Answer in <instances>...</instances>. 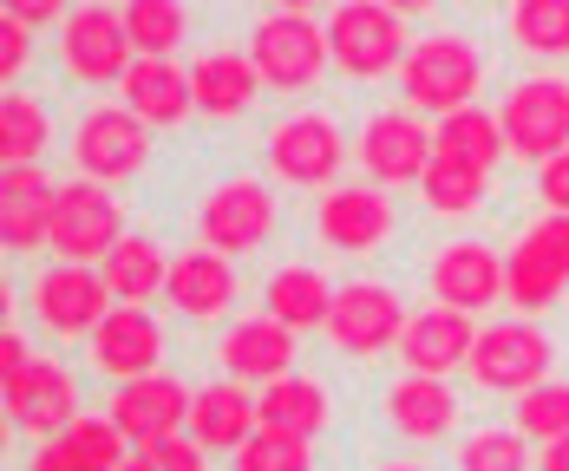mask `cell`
Returning a JSON list of instances; mask_svg holds the SVG:
<instances>
[{
	"instance_id": "obj_24",
	"label": "cell",
	"mask_w": 569,
	"mask_h": 471,
	"mask_svg": "<svg viewBox=\"0 0 569 471\" xmlns=\"http://www.w3.org/2000/svg\"><path fill=\"white\" fill-rule=\"evenodd\" d=\"M118 106L138 112L151 131H177L197 118V92H190V59H138L118 86Z\"/></svg>"
},
{
	"instance_id": "obj_41",
	"label": "cell",
	"mask_w": 569,
	"mask_h": 471,
	"mask_svg": "<svg viewBox=\"0 0 569 471\" xmlns=\"http://www.w3.org/2000/svg\"><path fill=\"white\" fill-rule=\"evenodd\" d=\"M530 183H537L543 217H569V151H563V158H550V164H537Z\"/></svg>"
},
{
	"instance_id": "obj_40",
	"label": "cell",
	"mask_w": 569,
	"mask_h": 471,
	"mask_svg": "<svg viewBox=\"0 0 569 471\" xmlns=\"http://www.w3.org/2000/svg\"><path fill=\"white\" fill-rule=\"evenodd\" d=\"M138 465L144 471H210V452H203L190 432H177V439H164V445H144Z\"/></svg>"
},
{
	"instance_id": "obj_19",
	"label": "cell",
	"mask_w": 569,
	"mask_h": 471,
	"mask_svg": "<svg viewBox=\"0 0 569 471\" xmlns=\"http://www.w3.org/2000/svg\"><path fill=\"white\" fill-rule=\"evenodd\" d=\"M380 419L399 445L426 452V445H446L458 439V419H465V400H458L452 380H426V373H399L393 387L380 393Z\"/></svg>"
},
{
	"instance_id": "obj_29",
	"label": "cell",
	"mask_w": 569,
	"mask_h": 471,
	"mask_svg": "<svg viewBox=\"0 0 569 471\" xmlns=\"http://www.w3.org/2000/svg\"><path fill=\"white\" fill-rule=\"evenodd\" d=\"M569 294V275L530 242V236L517 230V242L505 249V301L517 308V321H537V314H550L557 301Z\"/></svg>"
},
{
	"instance_id": "obj_4",
	"label": "cell",
	"mask_w": 569,
	"mask_h": 471,
	"mask_svg": "<svg viewBox=\"0 0 569 471\" xmlns=\"http://www.w3.org/2000/svg\"><path fill=\"white\" fill-rule=\"evenodd\" d=\"M347 158H353V144H347L341 118L321 112V106H295L262 131V164L288 190H321L328 197Z\"/></svg>"
},
{
	"instance_id": "obj_12",
	"label": "cell",
	"mask_w": 569,
	"mask_h": 471,
	"mask_svg": "<svg viewBox=\"0 0 569 471\" xmlns=\"http://www.w3.org/2000/svg\"><path fill=\"white\" fill-rule=\"evenodd\" d=\"M412 308L399 301L393 282H373V275H353L335 294V314H328V348L347 353V360H380V353H399V334H406Z\"/></svg>"
},
{
	"instance_id": "obj_26",
	"label": "cell",
	"mask_w": 569,
	"mask_h": 471,
	"mask_svg": "<svg viewBox=\"0 0 569 471\" xmlns=\"http://www.w3.org/2000/svg\"><path fill=\"white\" fill-rule=\"evenodd\" d=\"M335 294H341V282H328V269H315V262H282V269H269V282H262V314H276L288 334H328Z\"/></svg>"
},
{
	"instance_id": "obj_25",
	"label": "cell",
	"mask_w": 569,
	"mask_h": 471,
	"mask_svg": "<svg viewBox=\"0 0 569 471\" xmlns=\"http://www.w3.org/2000/svg\"><path fill=\"white\" fill-rule=\"evenodd\" d=\"M262 432V407H256V387L242 380H203L197 400H190V439L203 452H242L249 439Z\"/></svg>"
},
{
	"instance_id": "obj_48",
	"label": "cell",
	"mask_w": 569,
	"mask_h": 471,
	"mask_svg": "<svg viewBox=\"0 0 569 471\" xmlns=\"http://www.w3.org/2000/svg\"><path fill=\"white\" fill-rule=\"evenodd\" d=\"M537 471H569V439L543 445V452H537Z\"/></svg>"
},
{
	"instance_id": "obj_5",
	"label": "cell",
	"mask_w": 569,
	"mask_h": 471,
	"mask_svg": "<svg viewBox=\"0 0 569 471\" xmlns=\"http://www.w3.org/2000/svg\"><path fill=\"white\" fill-rule=\"evenodd\" d=\"M151 144H158V131L144 124L138 112H124V106H86L79 124H72V138H66V158H72V177H86V183H131V177L151 164Z\"/></svg>"
},
{
	"instance_id": "obj_13",
	"label": "cell",
	"mask_w": 569,
	"mask_h": 471,
	"mask_svg": "<svg viewBox=\"0 0 569 471\" xmlns=\"http://www.w3.org/2000/svg\"><path fill=\"white\" fill-rule=\"evenodd\" d=\"M432 151H439V138L426 131V118L406 112V106H380V112L360 118V131H353V164L380 190L419 183L426 164H432Z\"/></svg>"
},
{
	"instance_id": "obj_3",
	"label": "cell",
	"mask_w": 569,
	"mask_h": 471,
	"mask_svg": "<svg viewBox=\"0 0 569 471\" xmlns=\"http://www.w3.org/2000/svg\"><path fill=\"white\" fill-rule=\"evenodd\" d=\"M412 20L393 0H341L328 7V53H335V72L353 79V86H380V79H399V66L412 53Z\"/></svg>"
},
{
	"instance_id": "obj_38",
	"label": "cell",
	"mask_w": 569,
	"mask_h": 471,
	"mask_svg": "<svg viewBox=\"0 0 569 471\" xmlns=\"http://www.w3.org/2000/svg\"><path fill=\"white\" fill-rule=\"evenodd\" d=\"M66 445H72L92 471H118V465H131V459H138V452H131V439H124V425H118L112 412H79V419H72V432H66Z\"/></svg>"
},
{
	"instance_id": "obj_27",
	"label": "cell",
	"mask_w": 569,
	"mask_h": 471,
	"mask_svg": "<svg viewBox=\"0 0 569 471\" xmlns=\"http://www.w3.org/2000/svg\"><path fill=\"white\" fill-rule=\"evenodd\" d=\"M256 407H262V432H288V439H308V445L335 425V393L315 373H288L276 387H262Z\"/></svg>"
},
{
	"instance_id": "obj_39",
	"label": "cell",
	"mask_w": 569,
	"mask_h": 471,
	"mask_svg": "<svg viewBox=\"0 0 569 471\" xmlns=\"http://www.w3.org/2000/svg\"><path fill=\"white\" fill-rule=\"evenodd\" d=\"M229 471H315V445L308 439H288V432H256Z\"/></svg>"
},
{
	"instance_id": "obj_31",
	"label": "cell",
	"mask_w": 569,
	"mask_h": 471,
	"mask_svg": "<svg viewBox=\"0 0 569 471\" xmlns=\"http://www.w3.org/2000/svg\"><path fill=\"white\" fill-rule=\"evenodd\" d=\"M47 144H53V112H47V99L7 92V99H0V171L47 164Z\"/></svg>"
},
{
	"instance_id": "obj_2",
	"label": "cell",
	"mask_w": 569,
	"mask_h": 471,
	"mask_svg": "<svg viewBox=\"0 0 569 471\" xmlns=\"http://www.w3.org/2000/svg\"><path fill=\"white\" fill-rule=\"evenodd\" d=\"M242 47H249V59H256L262 86H269V92H282V99L315 92V86L335 72V53H328V20H315V7H308V0H288V7L256 13Z\"/></svg>"
},
{
	"instance_id": "obj_6",
	"label": "cell",
	"mask_w": 569,
	"mask_h": 471,
	"mask_svg": "<svg viewBox=\"0 0 569 471\" xmlns=\"http://www.w3.org/2000/svg\"><path fill=\"white\" fill-rule=\"evenodd\" d=\"M550 367H557V341L543 334V321H491V328H478V348H471L465 380L478 393H498V400L517 407L523 393H537L543 380H557Z\"/></svg>"
},
{
	"instance_id": "obj_20",
	"label": "cell",
	"mask_w": 569,
	"mask_h": 471,
	"mask_svg": "<svg viewBox=\"0 0 569 471\" xmlns=\"http://www.w3.org/2000/svg\"><path fill=\"white\" fill-rule=\"evenodd\" d=\"M7 419H13V432H27L33 445L66 439L72 419H79V380H72V367L53 360V353H40V360L7 387Z\"/></svg>"
},
{
	"instance_id": "obj_30",
	"label": "cell",
	"mask_w": 569,
	"mask_h": 471,
	"mask_svg": "<svg viewBox=\"0 0 569 471\" xmlns=\"http://www.w3.org/2000/svg\"><path fill=\"white\" fill-rule=\"evenodd\" d=\"M419 197H426V210H432L439 223H465V217H478V210L491 203V171L465 164L452 151H432V164L419 177Z\"/></svg>"
},
{
	"instance_id": "obj_7",
	"label": "cell",
	"mask_w": 569,
	"mask_h": 471,
	"mask_svg": "<svg viewBox=\"0 0 569 471\" xmlns=\"http://www.w3.org/2000/svg\"><path fill=\"white\" fill-rule=\"evenodd\" d=\"M498 124L517 164H550L569 151V72H523L498 99Z\"/></svg>"
},
{
	"instance_id": "obj_50",
	"label": "cell",
	"mask_w": 569,
	"mask_h": 471,
	"mask_svg": "<svg viewBox=\"0 0 569 471\" xmlns=\"http://www.w3.org/2000/svg\"><path fill=\"white\" fill-rule=\"evenodd\" d=\"M118 471H144V465H138V459H131V465H118Z\"/></svg>"
},
{
	"instance_id": "obj_16",
	"label": "cell",
	"mask_w": 569,
	"mask_h": 471,
	"mask_svg": "<svg viewBox=\"0 0 569 471\" xmlns=\"http://www.w3.org/2000/svg\"><path fill=\"white\" fill-rule=\"evenodd\" d=\"M399 236V210L380 183H335L315 203V242L341 255H373Z\"/></svg>"
},
{
	"instance_id": "obj_43",
	"label": "cell",
	"mask_w": 569,
	"mask_h": 471,
	"mask_svg": "<svg viewBox=\"0 0 569 471\" xmlns=\"http://www.w3.org/2000/svg\"><path fill=\"white\" fill-rule=\"evenodd\" d=\"M523 236H530V242H537V249L569 275V217H537V223H523Z\"/></svg>"
},
{
	"instance_id": "obj_36",
	"label": "cell",
	"mask_w": 569,
	"mask_h": 471,
	"mask_svg": "<svg viewBox=\"0 0 569 471\" xmlns=\"http://www.w3.org/2000/svg\"><path fill=\"white\" fill-rule=\"evenodd\" d=\"M452 471H530V439L517 425H478L452 439Z\"/></svg>"
},
{
	"instance_id": "obj_45",
	"label": "cell",
	"mask_w": 569,
	"mask_h": 471,
	"mask_svg": "<svg viewBox=\"0 0 569 471\" xmlns=\"http://www.w3.org/2000/svg\"><path fill=\"white\" fill-rule=\"evenodd\" d=\"M27 471H92L66 439H47V445H33V459H27Z\"/></svg>"
},
{
	"instance_id": "obj_15",
	"label": "cell",
	"mask_w": 569,
	"mask_h": 471,
	"mask_svg": "<svg viewBox=\"0 0 569 471\" xmlns=\"http://www.w3.org/2000/svg\"><path fill=\"white\" fill-rule=\"evenodd\" d=\"M164 301H171L190 328H229L236 321V301H242V275H236L229 255L203 249V242H183V249H171Z\"/></svg>"
},
{
	"instance_id": "obj_28",
	"label": "cell",
	"mask_w": 569,
	"mask_h": 471,
	"mask_svg": "<svg viewBox=\"0 0 569 471\" xmlns=\"http://www.w3.org/2000/svg\"><path fill=\"white\" fill-rule=\"evenodd\" d=\"M99 275H106V289H112L118 308H151V301L164 294V282H171V255H164L158 236L131 230L112 255L99 262Z\"/></svg>"
},
{
	"instance_id": "obj_22",
	"label": "cell",
	"mask_w": 569,
	"mask_h": 471,
	"mask_svg": "<svg viewBox=\"0 0 569 471\" xmlns=\"http://www.w3.org/2000/svg\"><path fill=\"white\" fill-rule=\"evenodd\" d=\"M471 348H478V321L446 301H426V308H412V321L399 334V367L426 373V380H452L471 367Z\"/></svg>"
},
{
	"instance_id": "obj_1",
	"label": "cell",
	"mask_w": 569,
	"mask_h": 471,
	"mask_svg": "<svg viewBox=\"0 0 569 471\" xmlns=\"http://www.w3.org/2000/svg\"><path fill=\"white\" fill-rule=\"evenodd\" d=\"M485 72H491V59H485V47L471 33L426 27L412 40L406 66H399V99H406V112H419V118H452L465 106H478Z\"/></svg>"
},
{
	"instance_id": "obj_33",
	"label": "cell",
	"mask_w": 569,
	"mask_h": 471,
	"mask_svg": "<svg viewBox=\"0 0 569 471\" xmlns=\"http://www.w3.org/2000/svg\"><path fill=\"white\" fill-rule=\"evenodd\" d=\"M505 33L530 59H569V0H511Z\"/></svg>"
},
{
	"instance_id": "obj_21",
	"label": "cell",
	"mask_w": 569,
	"mask_h": 471,
	"mask_svg": "<svg viewBox=\"0 0 569 471\" xmlns=\"http://www.w3.org/2000/svg\"><path fill=\"white\" fill-rule=\"evenodd\" d=\"M190 400H197V387L177 380L171 367H164V373H151V380L112 387V407L106 412L124 425L131 452H144V445H164V439H177V432H190Z\"/></svg>"
},
{
	"instance_id": "obj_11",
	"label": "cell",
	"mask_w": 569,
	"mask_h": 471,
	"mask_svg": "<svg viewBox=\"0 0 569 471\" xmlns=\"http://www.w3.org/2000/svg\"><path fill=\"white\" fill-rule=\"evenodd\" d=\"M124 236L131 230H124L118 190L86 183V177H66L53 190V262H86V269H99Z\"/></svg>"
},
{
	"instance_id": "obj_18",
	"label": "cell",
	"mask_w": 569,
	"mask_h": 471,
	"mask_svg": "<svg viewBox=\"0 0 569 471\" xmlns=\"http://www.w3.org/2000/svg\"><path fill=\"white\" fill-rule=\"evenodd\" d=\"M295 360H301V334H288L276 314H236L223 334H217V367H223V380H242V387H276L295 373Z\"/></svg>"
},
{
	"instance_id": "obj_47",
	"label": "cell",
	"mask_w": 569,
	"mask_h": 471,
	"mask_svg": "<svg viewBox=\"0 0 569 471\" xmlns=\"http://www.w3.org/2000/svg\"><path fill=\"white\" fill-rule=\"evenodd\" d=\"M53 177H47V164H20V171H0V190H47Z\"/></svg>"
},
{
	"instance_id": "obj_32",
	"label": "cell",
	"mask_w": 569,
	"mask_h": 471,
	"mask_svg": "<svg viewBox=\"0 0 569 471\" xmlns=\"http://www.w3.org/2000/svg\"><path fill=\"white\" fill-rule=\"evenodd\" d=\"M432 138H439V151H452V158L478 164V171H498V164L511 158L505 124H498V106H465V112L439 118V124H432Z\"/></svg>"
},
{
	"instance_id": "obj_9",
	"label": "cell",
	"mask_w": 569,
	"mask_h": 471,
	"mask_svg": "<svg viewBox=\"0 0 569 471\" xmlns=\"http://www.w3.org/2000/svg\"><path fill=\"white\" fill-rule=\"evenodd\" d=\"M112 308L118 301L106 289V275L86 269V262H40L33 282H27V314L47 341H92V328Z\"/></svg>"
},
{
	"instance_id": "obj_8",
	"label": "cell",
	"mask_w": 569,
	"mask_h": 471,
	"mask_svg": "<svg viewBox=\"0 0 569 471\" xmlns=\"http://www.w3.org/2000/svg\"><path fill=\"white\" fill-rule=\"evenodd\" d=\"M282 230V203H276V190L262 183V177H223L217 190H203V203H197V242L203 249H217V255H256V249H269Z\"/></svg>"
},
{
	"instance_id": "obj_34",
	"label": "cell",
	"mask_w": 569,
	"mask_h": 471,
	"mask_svg": "<svg viewBox=\"0 0 569 471\" xmlns=\"http://www.w3.org/2000/svg\"><path fill=\"white\" fill-rule=\"evenodd\" d=\"M53 190H0V236H7V249L27 262V255H40V249H53Z\"/></svg>"
},
{
	"instance_id": "obj_17",
	"label": "cell",
	"mask_w": 569,
	"mask_h": 471,
	"mask_svg": "<svg viewBox=\"0 0 569 471\" xmlns=\"http://www.w3.org/2000/svg\"><path fill=\"white\" fill-rule=\"evenodd\" d=\"M426 282H432V301H446L458 314H485L505 301V249L478 242V236H452L426 255Z\"/></svg>"
},
{
	"instance_id": "obj_37",
	"label": "cell",
	"mask_w": 569,
	"mask_h": 471,
	"mask_svg": "<svg viewBox=\"0 0 569 471\" xmlns=\"http://www.w3.org/2000/svg\"><path fill=\"white\" fill-rule=\"evenodd\" d=\"M511 425L543 452V445H557V439H569V380L557 373V380H543L537 393H523L511 407Z\"/></svg>"
},
{
	"instance_id": "obj_46",
	"label": "cell",
	"mask_w": 569,
	"mask_h": 471,
	"mask_svg": "<svg viewBox=\"0 0 569 471\" xmlns=\"http://www.w3.org/2000/svg\"><path fill=\"white\" fill-rule=\"evenodd\" d=\"M0 13H13V20H20L27 33H40V27H53V20L66 27V13H59V0H7Z\"/></svg>"
},
{
	"instance_id": "obj_10",
	"label": "cell",
	"mask_w": 569,
	"mask_h": 471,
	"mask_svg": "<svg viewBox=\"0 0 569 471\" xmlns=\"http://www.w3.org/2000/svg\"><path fill=\"white\" fill-rule=\"evenodd\" d=\"M131 66H138V47H131V27H124V7H106V0L66 7V27H59V72H66L72 86H124Z\"/></svg>"
},
{
	"instance_id": "obj_42",
	"label": "cell",
	"mask_w": 569,
	"mask_h": 471,
	"mask_svg": "<svg viewBox=\"0 0 569 471\" xmlns=\"http://www.w3.org/2000/svg\"><path fill=\"white\" fill-rule=\"evenodd\" d=\"M27 66H33V33L13 13H0V79H20Z\"/></svg>"
},
{
	"instance_id": "obj_14",
	"label": "cell",
	"mask_w": 569,
	"mask_h": 471,
	"mask_svg": "<svg viewBox=\"0 0 569 471\" xmlns=\"http://www.w3.org/2000/svg\"><path fill=\"white\" fill-rule=\"evenodd\" d=\"M164 353H171V334H164V321L151 308H112L86 341V367L106 387H131V380L164 373Z\"/></svg>"
},
{
	"instance_id": "obj_49",
	"label": "cell",
	"mask_w": 569,
	"mask_h": 471,
	"mask_svg": "<svg viewBox=\"0 0 569 471\" xmlns=\"http://www.w3.org/2000/svg\"><path fill=\"white\" fill-rule=\"evenodd\" d=\"M373 471H432V465H426V459H380Z\"/></svg>"
},
{
	"instance_id": "obj_44",
	"label": "cell",
	"mask_w": 569,
	"mask_h": 471,
	"mask_svg": "<svg viewBox=\"0 0 569 471\" xmlns=\"http://www.w3.org/2000/svg\"><path fill=\"white\" fill-rule=\"evenodd\" d=\"M33 360H40V353H33V341H27L20 328H7V334H0V387H13Z\"/></svg>"
},
{
	"instance_id": "obj_23",
	"label": "cell",
	"mask_w": 569,
	"mask_h": 471,
	"mask_svg": "<svg viewBox=\"0 0 569 471\" xmlns=\"http://www.w3.org/2000/svg\"><path fill=\"white\" fill-rule=\"evenodd\" d=\"M190 92H197V118L236 124V118L256 112V99H262L269 86H262L249 47H217V40H210V47L190 53Z\"/></svg>"
},
{
	"instance_id": "obj_35",
	"label": "cell",
	"mask_w": 569,
	"mask_h": 471,
	"mask_svg": "<svg viewBox=\"0 0 569 471\" xmlns=\"http://www.w3.org/2000/svg\"><path fill=\"white\" fill-rule=\"evenodd\" d=\"M124 27H131L138 59H177L183 40H190V7L183 0H131L124 7Z\"/></svg>"
}]
</instances>
